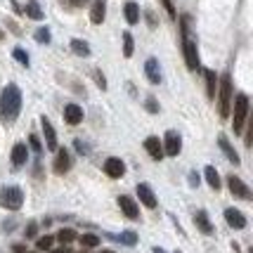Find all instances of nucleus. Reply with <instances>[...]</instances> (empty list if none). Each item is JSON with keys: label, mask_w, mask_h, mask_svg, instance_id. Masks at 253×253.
Here are the masks:
<instances>
[{"label": "nucleus", "mask_w": 253, "mask_h": 253, "mask_svg": "<svg viewBox=\"0 0 253 253\" xmlns=\"http://www.w3.org/2000/svg\"><path fill=\"white\" fill-rule=\"evenodd\" d=\"M19 111H22V90L10 83L0 95V121L14 123L19 119Z\"/></svg>", "instance_id": "1"}, {"label": "nucleus", "mask_w": 253, "mask_h": 253, "mask_svg": "<svg viewBox=\"0 0 253 253\" xmlns=\"http://www.w3.org/2000/svg\"><path fill=\"white\" fill-rule=\"evenodd\" d=\"M232 78L230 74H222L220 78V92H218V109H220V116L227 119L230 116V107H232Z\"/></svg>", "instance_id": "2"}, {"label": "nucleus", "mask_w": 253, "mask_h": 253, "mask_svg": "<svg viewBox=\"0 0 253 253\" xmlns=\"http://www.w3.org/2000/svg\"><path fill=\"white\" fill-rule=\"evenodd\" d=\"M246 119H249V97L239 92V95L234 97V119H232V128H234V132H242Z\"/></svg>", "instance_id": "3"}, {"label": "nucleus", "mask_w": 253, "mask_h": 253, "mask_svg": "<svg viewBox=\"0 0 253 253\" xmlns=\"http://www.w3.org/2000/svg\"><path fill=\"white\" fill-rule=\"evenodd\" d=\"M24 201V192L19 187H2L0 189V206L7 211H19Z\"/></svg>", "instance_id": "4"}, {"label": "nucleus", "mask_w": 253, "mask_h": 253, "mask_svg": "<svg viewBox=\"0 0 253 253\" xmlns=\"http://www.w3.org/2000/svg\"><path fill=\"white\" fill-rule=\"evenodd\" d=\"M182 50H185V64H187V69H189V71H197V69H199V50H197V43H194L192 38H185Z\"/></svg>", "instance_id": "5"}, {"label": "nucleus", "mask_w": 253, "mask_h": 253, "mask_svg": "<svg viewBox=\"0 0 253 253\" xmlns=\"http://www.w3.org/2000/svg\"><path fill=\"white\" fill-rule=\"evenodd\" d=\"M161 144H164V154H168V156H177L180 149H182V140H180V135L175 130L166 132V142H161Z\"/></svg>", "instance_id": "6"}, {"label": "nucleus", "mask_w": 253, "mask_h": 253, "mask_svg": "<svg viewBox=\"0 0 253 253\" xmlns=\"http://www.w3.org/2000/svg\"><path fill=\"white\" fill-rule=\"evenodd\" d=\"M104 173L109 177H123V173H126V164H123L121 159H116V156H111V159H107L104 161Z\"/></svg>", "instance_id": "7"}, {"label": "nucleus", "mask_w": 253, "mask_h": 253, "mask_svg": "<svg viewBox=\"0 0 253 253\" xmlns=\"http://www.w3.org/2000/svg\"><path fill=\"white\" fill-rule=\"evenodd\" d=\"M41 126H43V135H45V144H47V149L50 152H57V132L55 128H52V123H50V119H41Z\"/></svg>", "instance_id": "8"}, {"label": "nucleus", "mask_w": 253, "mask_h": 253, "mask_svg": "<svg viewBox=\"0 0 253 253\" xmlns=\"http://www.w3.org/2000/svg\"><path fill=\"white\" fill-rule=\"evenodd\" d=\"M227 187H230V192L234 194V197H239V199L251 197V192H249V187L244 185V180H239V177H234V175L227 177Z\"/></svg>", "instance_id": "9"}, {"label": "nucleus", "mask_w": 253, "mask_h": 253, "mask_svg": "<svg viewBox=\"0 0 253 253\" xmlns=\"http://www.w3.org/2000/svg\"><path fill=\"white\" fill-rule=\"evenodd\" d=\"M137 197H140V201H142L147 209H156V197L147 182H140V185H137Z\"/></svg>", "instance_id": "10"}, {"label": "nucleus", "mask_w": 253, "mask_h": 253, "mask_svg": "<svg viewBox=\"0 0 253 253\" xmlns=\"http://www.w3.org/2000/svg\"><path fill=\"white\" fill-rule=\"evenodd\" d=\"M225 220H227V225L234 227V230H244V227H246V218H244L242 211H237V209L225 211Z\"/></svg>", "instance_id": "11"}, {"label": "nucleus", "mask_w": 253, "mask_h": 253, "mask_svg": "<svg viewBox=\"0 0 253 253\" xmlns=\"http://www.w3.org/2000/svg\"><path fill=\"white\" fill-rule=\"evenodd\" d=\"M144 149L149 152V156H152L154 161H161V159H164V144H161L159 137H147V140H144Z\"/></svg>", "instance_id": "12"}, {"label": "nucleus", "mask_w": 253, "mask_h": 253, "mask_svg": "<svg viewBox=\"0 0 253 253\" xmlns=\"http://www.w3.org/2000/svg\"><path fill=\"white\" fill-rule=\"evenodd\" d=\"M64 121L69 126H78V123L83 121V109L78 107V104H66L64 107Z\"/></svg>", "instance_id": "13"}, {"label": "nucleus", "mask_w": 253, "mask_h": 253, "mask_svg": "<svg viewBox=\"0 0 253 253\" xmlns=\"http://www.w3.org/2000/svg\"><path fill=\"white\" fill-rule=\"evenodd\" d=\"M104 14H107V0H95L92 2V10H90V22L102 24L104 22Z\"/></svg>", "instance_id": "14"}, {"label": "nucleus", "mask_w": 253, "mask_h": 253, "mask_svg": "<svg viewBox=\"0 0 253 253\" xmlns=\"http://www.w3.org/2000/svg\"><path fill=\"white\" fill-rule=\"evenodd\" d=\"M144 74H147V78H149V83H161V69H159V62H156L154 57L147 59Z\"/></svg>", "instance_id": "15"}, {"label": "nucleus", "mask_w": 253, "mask_h": 253, "mask_svg": "<svg viewBox=\"0 0 253 253\" xmlns=\"http://www.w3.org/2000/svg\"><path fill=\"white\" fill-rule=\"evenodd\" d=\"M69 168H71V156H69L66 149H59V152H57V159H55V173L64 175Z\"/></svg>", "instance_id": "16"}, {"label": "nucleus", "mask_w": 253, "mask_h": 253, "mask_svg": "<svg viewBox=\"0 0 253 253\" xmlns=\"http://www.w3.org/2000/svg\"><path fill=\"white\" fill-rule=\"evenodd\" d=\"M119 206H121V211L130 220H135V218L140 215V209H137V204H135L130 197H119Z\"/></svg>", "instance_id": "17"}, {"label": "nucleus", "mask_w": 253, "mask_h": 253, "mask_svg": "<svg viewBox=\"0 0 253 253\" xmlns=\"http://www.w3.org/2000/svg\"><path fill=\"white\" fill-rule=\"evenodd\" d=\"M26 159H29V149H26V144H14L12 147V164L14 166H24L26 164Z\"/></svg>", "instance_id": "18"}, {"label": "nucleus", "mask_w": 253, "mask_h": 253, "mask_svg": "<svg viewBox=\"0 0 253 253\" xmlns=\"http://www.w3.org/2000/svg\"><path fill=\"white\" fill-rule=\"evenodd\" d=\"M218 144H220V149L225 152V156L230 159L232 164H234V166H239V154L234 152V147L230 144V140H227L225 135H220V137H218Z\"/></svg>", "instance_id": "19"}, {"label": "nucleus", "mask_w": 253, "mask_h": 253, "mask_svg": "<svg viewBox=\"0 0 253 253\" xmlns=\"http://www.w3.org/2000/svg\"><path fill=\"white\" fill-rule=\"evenodd\" d=\"M24 12H26V17H29V19H36V22H38V19H43V10H41L38 0H29Z\"/></svg>", "instance_id": "20"}, {"label": "nucleus", "mask_w": 253, "mask_h": 253, "mask_svg": "<svg viewBox=\"0 0 253 253\" xmlns=\"http://www.w3.org/2000/svg\"><path fill=\"white\" fill-rule=\"evenodd\" d=\"M126 22L128 24L140 22V7H137V2H126Z\"/></svg>", "instance_id": "21"}, {"label": "nucleus", "mask_w": 253, "mask_h": 253, "mask_svg": "<svg viewBox=\"0 0 253 253\" xmlns=\"http://www.w3.org/2000/svg\"><path fill=\"white\" fill-rule=\"evenodd\" d=\"M194 222L199 225V230L204 232V234H211V232H213V225L209 222V215H206L204 211H199L197 215H194Z\"/></svg>", "instance_id": "22"}, {"label": "nucleus", "mask_w": 253, "mask_h": 253, "mask_svg": "<svg viewBox=\"0 0 253 253\" xmlns=\"http://www.w3.org/2000/svg\"><path fill=\"white\" fill-rule=\"evenodd\" d=\"M206 182H209L213 189H220V175H218V170L213 168V166H206Z\"/></svg>", "instance_id": "23"}, {"label": "nucleus", "mask_w": 253, "mask_h": 253, "mask_svg": "<svg viewBox=\"0 0 253 253\" xmlns=\"http://www.w3.org/2000/svg\"><path fill=\"white\" fill-rule=\"evenodd\" d=\"M204 76H206V92H209V99H215V74H213L211 69H206Z\"/></svg>", "instance_id": "24"}, {"label": "nucleus", "mask_w": 253, "mask_h": 253, "mask_svg": "<svg viewBox=\"0 0 253 253\" xmlns=\"http://www.w3.org/2000/svg\"><path fill=\"white\" fill-rule=\"evenodd\" d=\"M71 50H74L76 55H81V57H88L90 55V45L85 43V41H78V38H74V41H71Z\"/></svg>", "instance_id": "25"}, {"label": "nucleus", "mask_w": 253, "mask_h": 253, "mask_svg": "<svg viewBox=\"0 0 253 253\" xmlns=\"http://www.w3.org/2000/svg\"><path fill=\"white\" fill-rule=\"evenodd\" d=\"M57 239H59V242L64 244V246H69L71 242H76L78 237H76V232L71 230V227H66V230L62 227V230H59V234H57Z\"/></svg>", "instance_id": "26"}, {"label": "nucleus", "mask_w": 253, "mask_h": 253, "mask_svg": "<svg viewBox=\"0 0 253 253\" xmlns=\"http://www.w3.org/2000/svg\"><path fill=\"white\" fill-rule=\"evenodd\" d=\"M78 242L83 249H95V246H99V237L97 234H83V237H78Z\"/></svg>", "instance_id": "27"}, {"label": "nucleus", "mask_w": 253, "mask_h": 253, "mask_svg": "<svg viewBox=\"0 0 253 253\" xmlns=\"http://www.w3.org/2000/svg\"><path fill=\"white\" fill-rule=\"evenodd\" d=\"M132 47H135V45H132V36L126 31V33H123V55L132 57Z\"/></svg>", "instance_id": "28"}, {"label": "nucleus", "mask_w": 253, "mask_h": 253, "mask_svg": "<svg viewBox=\"0 0 253 253\" xmlns=\"http://www.w3.org/2000/svg\"><path fill=\"white\" fill-rule=\"evenodd\" d=\"M119 242L126 244V246H135V244H137V234H135V232H121Z\"/></svg>", "instance_id": "29"}, {"label": "nucleus", "mask_w": 253, "mask_h": 253, "mask_svg": "<svg viewBox=\"0 0 253 253\" xmlns=\"http://www.w3.org/2000/svg\"><path fill=\"white\" fill-rule=\"evenodd\" d=\"M52 244H55V237L45 234V237H41V239H38V244H36V246H38L41 251H47V249H52Z\"/></svg>", "instance_id": "30"}, {"label": "nucleus", "mask_w": 253, "mask_h": 253, "mask_svg": "<svg viewBox=\"0 0 253 253\" xmlns=\"http://www.w3.org/2000/svg\"><path fill=\"white\" fill-rule=\"evenodd\" d=\"M12 55H14V59H17L22 66H29V55L24 52L22 47H14V52H12Z\"/></svg>", "instance_id": "31"}, {"label": "nucleus", "mask_w": 253, "mask_h": 253, "mask_svg": "<svg viewBox=\"0 0 253 253\" xmlns=\"http://www.w3.org/2000/svg\"><path fill=\"white\" fill-rule=\"evenodd\" d=\"M36 41L38 43H50V31L47 29H38L36 31Z\"/></svg>", "instance_id": "32"}, {"label": "nucleus", "mask_w": 253, "mask_h": 253, "mask_svg": "<svg viewBox=\"0 0 253 253\" xmlns=\"http://www.w3.org/2000/svg\"><path fill=\"white\" fill-rule=\"evenodd\" d=\"M147 109L152 111V114H159V104L154 102V97H149V99H147Z\"/></svg>", "instance_id": "33"}, {"label": "nucleus", "mask_w": 253, "mask_h": 253, "mask_svg": "<svg viewBox=\"0 0 253 253\" xmlns=\"http://www.w3.org/2000/svg\"><path fill=\"white\" fill-rule=\"evenodd\" d=\"M29 142H31L33 152H43V147H41V142H38V137H36V135H31V140H29Z\"/></svg>", "instance_id": "34"}, {"label": "nucleus", "mask_w": 253, "mask_h": 253, "mask_svg": "<svg viewBox=\"0 0 253 253\" xmlns=\"http://www.w3.org/2000/svg\"><path fill=\"white\" fill-rule=\"evenodd\" d=\"M164 7L168 10V14H170V17H175V7H173V2H170V0H164Z\"/></svg>", "instance_id": "35"}, {"label": "nucleus", "mask_w": 253, "mask_h": 253, "mask_svg": "<svg viewBox=\"0 0 253 253\" xmlns=\"http://www.w3.org/2000/svg\"><path fill=\"white\" fill-rule=\"evenodd\" d=\"M95 76H97V85H99V88H102V90L107 88V81H104V76H102L99 71H97V74H95Z\"/></svg>", "instance_id": "36"}, {"label": "nucleus", "mask_w": 253, "mask_h": 253, "mask_svg": "<svg viewBox=\"0 0 253 253\" xmlns=\"http://www.w3.org/2000/svg\"><path fill=\"white\" fill-rule=\"evenodd\" d=\"M36 230H38L36 225H29V230H26V237H33V234H36Z\"/></svg>", "instance_id": "37"}, {"label": "nucleus", "mask_w": 253, "mask_h": 253, "mask_svg": "<svg viewBox=\"0 0 253 253\" xmlns=\"http://www.w3.org/2000/svg\"><path fill=\"white\" fill-rule=\"evenodd\" d=\"M189 182H192V185H199V175H197V173H192V175H189Z\"/></svg>", "instance_id": "38"}, {"label": "nucleus", "mask_w": 253, "mask_h": 253, "mask_svg": "<svg viewBox=\"0 0 253 253\" xmlns=\"http://www.w3.org/2000/svg\"><path fill=\"white\" fill-rule=\"evenodd\" d=\"M52 253H71V251H69V249L64 246V249H57V251H52Z\"/></svg>", "instance_id": "39"}, {"label": "nucleus", "mask_w": 253, "mask_h": 253, "mask_svg": "<svg viewBox=\"0 0 253 253\" xmlns=\"http://www.w3.org/2000/svg\"><path fill=\"white\" fill-rule=\"evenodd\" d=\"M71 2H74V5H83L85 0H71Z\"/></svg>", "instance_id": "40"}, {"label": "nucleus", "mask_w": 253, "mask_h": 253, "mask_svg": "<svg viewBox=\"0 0 253 253\" xmlns=\"http://www.w3.org/2000/svg\"><path fill=\"white\" fill-rule=\"evenodd\" d=\"M154 253H166V251H164V249H159V246H156V249H154Z\"/></svg>", "instance_id": "41"}, {"label": "nucleus", "mask_w": 253, "mask_h": 253, "mask_svg": "<svg viewBox=\"0 0 253 253\" xmlns=\"http://www.w3.org/2000/svg\"><path fill=\"white\" fill-rule=\"evenodd\" d=\"M2 38H5V33H2V29H0V41H2Z\"/></svg>", "instance_id": "42"}, {"label": "nucleus", "mask_w": 253, "mask_h": 253, "mask_svg": "<svg viewBox=\"0 0 253 253\" xmlns=\"http://www.w3.org/2000/svg\"><path fill=\"white\" fill-rule=\"evenodd\" d=\"M99 253H114V251H99Z\"/></svg>", "instance_id": "43"}, {"label": "nucleus", "mask_w": 253, "mask_h": 253, "mask_svg": "<svg viewBox=\"0 0 253 253\" xmlns=\"http://www.w3.org/2000/svg\"><path fill=\"white\" fill-rule=\"evenodd\" d=\"M81 253H83V251H81Z\"/></svg>", "instance_id": "44"}, {"label": "nucleus", "mask_w": 253, "mask_h": 253, "mask_svg": "<svg viewBox=\"0 0 253 253\" xmlns=\"http://www.w3.org/2000/svg\"><path fill=\"white\" fill-rule=\"evenodd\" d=\"M177 253H180V251H177Z\"/></svg>", "instance_id": "45"}]
</instances>
